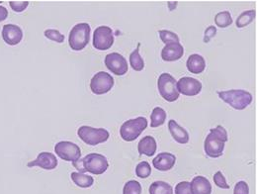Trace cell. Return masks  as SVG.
<instances>
[{
    "label": "cell",
    "instance_id": "52a82bcc",
    "mask_svg": "<svg viewBox=\"0 0 257 194\" xmlns=\"http://www.w3.org/2000/svg\"><path fill=\"white\" fill-rule=\"evenodd\" d=\"M82 165L85 172H90L92 174L99 175L104 173L108 169L109 163L103 155L92 153L86 155L82 159Z\"/></svg>",
    "mask_w": 257,
    "mask_h": 194
},
{
    "label": "cell",
    "instance_id": "8fae6325",
    "mask_svg": "<svg viewBox=\"0 0 257 194\" xmlns=\"http://www.w3.org/2000/svg\"><path fill=\"white\" fill-rule=\"evenodd\" d=\"M105 65L111 72L118 76L126 74L128 69L127 60L118 53L108 54L105 58Z\"/></svg>",
    "mask_w": 257,
    "mask_h": 194
},
{
    "label": "cell",
    "instance_id": "d590c367",
    "mask_svg": "<svg viewBox=\"0 0 257 194\" xmlns=\"http://www.w3.org/2000/svg\"><path fill=\"white\" fill-rule=\"evenodd\" d=\"M1 3H2V2H0V4H1ZM7 17H8V11H7V9H6L4 6L0 5V22L6 20Z\"/></svg>",
    "mask_w": 257,
    "mask_h": 194
},
{
    "label": "cell",
    "instance_id": "f546056e",
    "mask_svg": "<svg viewBox=\"0 0 257 194\" xmlns=\"http://www.w3.org/2000/svg\"><path fill=\"white\" fill-rule=\"evenodd\" d=\"M45 37L52 40V41H55L57 43H64V36L58 30H55V29H48L45 31Z\"/></svg>",
    "mask_w": 257,
    "mask_h": 194
},
{
    "label": "cell",
    "instance_id": "4316f807",
    "mask_svg": "<svg viewBox=\"0 0 257 194\" xmlns=\"http://www.w3.org/2000/svg\"><path fill=\"white\" fill-rule=\"evenodd\" d=\"M152 173L151 164L148 162H140L136 167V174L140 178H148Z\"/></svg>",
    "mask_w": 257,
    "mask_h": 194
},
{
    "label": "cell",
    "instance_id": "7402d4cb",
    "mask_svg": "<svg viewBox=\"0 0 257 194\" xmlns=\"http://www.w3.org/2000/svg\"><path fill=\"white\" fill-rule=\"evenodd\" d=\"M166 112L161 108V107H156L151 115V127L152 128H157L159 126H161L164 124L166 120Z\"/></svg>",
    "mask_w": 257,
    "mask_h": 194
},
{
    "label": "cell",
    "instance_id": "ac0fdd59",
    "mask_svg": "<svg viewBox=\"0 0 257 194\" xmlns=\"http://www.w3.org/2000/svg\"><path fill=\"white\" fill-rule=\"evenodd\" d=\"M157 141L152 136H146L138 145L139 153L141 155H146L147 157H153L157 152Z\"/></svg>",
    "mask_w": 257,
    "mask_h": 194
},
{
    "label": "cell",
    "instance_id": "4dcf8cb0",
    "mask_svg": "<svg viewBox=\"0 0 257 194\" xmlns=\"http://www.w3.org/2000/svg\"><path fill=\"white\" fill-rule=\"evenodd\" d=\"M214 182H215V184H216L218 187H220V188L229 189V185L226 183L225 176H224V174H223L221 171H217V172L214 174Z\"/></svg>",
    "mask_w": 257,
    "mask_h": 194
},
{
    "label": "cell",
    "instance_id": "1f68e13d",
    "mask_svg": "<svg viewBox=\"0 0 257 194\" xmlns=\"http://www.w3.org/2000/svg\"><path fill=\"white\" fill-rule=\"evenodd\" d=\"M175 194H193L190 182L182 181L175 186Z\"/></svg>",
    "mask_w": 257,
    "mask_h": 194
},
{
    "label": "cell",
    "instance_id": "d6986e66",
    "mask_svg": "<svg viewBox=\"0 0 257 194\" xmlns=\"http://www.w3.org/2000/svg\"><path fill=\"white\" fill-rule=\"evenodd\" d=\"M193 194H211L212 185L210 181L201 175L194 177L190 183Z\"/></svg>",
    "mask_w": 257,
    "mask_h": 194
},
{
    "label": "cell",
    "instance_id": "2e32d148",
    "mask_svg": "<svg viewBox=\"0 0 257 194\" xmlns=\"http://www.w3.org/2000/svg\"><path fill=\"white\" fill-rule=\"evenodd\" d=\"M176 162V157L170 153H161L153 161L154 166L161 170L167 171L170 170Z\"/></svg>",
    "mask_w": 257,
    "mask_h": 194
},
{
    "label": "cell",
    "instance_id": "e575fe53",
    "mask_svg": "<svg viewBox=\"0 0 257 194\" xmlns=\"http://www.w3.org/2000/svg\"><path fill=\"white\" fill-rule=\"evenodd\" d=\"M216 34H217V28H216L215 26H210V27L207 28V30L205 31L204 42H205V43H209L210 40L216 36Z\"/></svg>",
    "mask_w": 257,
    "mask_h": 194
},
{
    "label": "cell",
    "instance_id": "836d02e7",
    "mask_svg": "<svg viewBox=\"0 0 257 194\" xmlns=\"http://www.w3.org/2000/svg\"><path fill=\"white\" fill-rule=\"evenodd\" d=\"M233 194H249V187L245 181H238L234 186Z\"/></svg>",
    "mask_w": 257,
    "mask_h": 194
},
{
    "label": "cell",
    "instance_id": "6da1fadb",
    "mask_svg": "<svg viewBox=\"0 0 257 194\" xmlns=\"http://www.w3.org/2000/svg\"><path fill=\"white\" fill-rule=\"evenodd\" d=\"M227 133L224 127L217 126L216 128L210 130L204 145L206 155L214 159L221 157L224 153L225 142H227Z\"/></svg>",
    "mask_w": 257,
    "mask_h": 194
},
{
    "label": "cell",
    "instance_id": "4fadbf2b",
    "mask_svg": "<svg viewBox=\"0 0 257 194\" xmlns=\"http://www.w3.org/2000/svg\"><path fill=\"white\" fill-rule=\"evenodd\" d=\"M2 38L6 44L9 46L18 45L23 39L22 29L14 24H6L2 28Z\"/></svg>",
    "mask_w": 257,
    "mask_h": 194
},
{
    "label": "cell",
    "instance_id": "9c48e42d",
    "mask_svg": "<svg viewBox=\"0 0 257 194\" xmlns=\"http://www.w3.org/2000/svg\"><path fill=\"white\" fill-rule=\"evenodd\" d=\"M55 152L59 158L66 162H77L81 157L80 148L76 144L68 141L59 142L55 146Z\"/></svg>",
    "mask_w": 257,
    "mask_h": 194
},
{
    "label": "cell",
    "instance_id": "d4e9b609",
    "mask_svg": "<svg viewBox=\"0 0 257 194\" xmlns=\"http://www.w3.org/2000/svg\"><path fill=\"white\" fill-rule=\"evenodd\" d=\"M140 46H141V44H138L137 49L130 55V64L132 65L133 69L136 70V71H141L145 67L144 60H143V58L141 57V55L139 53Z\"/></svg>",
    "mask_w": 257,
    "mask_h": 194
},
{
    "label": "cell",
    "instance_id": "484cf974",
    "mask_svg": "<svg viewBox=\"0 0 257 194\" xmlns=\"http://www.w3.org/2000/svg\"><path fill=\"white\" fill-rule=\"evenodd\" d=\"M215 23L220 28H225V27L231 25L232 18H231L230 13L228 11H223V12L218 13L215 17Z\"/></svg>",
    "mask_w": 257,
    "mask_h": 194
},
{
    "label": "cell",
    "instance_id": "8992f818",
    "mask_svg": "<svg viewBox=\"0 0 257 194\" xmlns=\"http://www.w3.org/2000/svg\"><path fill=\"white\" fill-rule=\"evenodd\" d=\"M175 78L169 73H161L158 80V87L163 99L168 102H174L179 98V92L176 87Z\"/></svg>",
    "mask_w": 257,
    "mask_h": 194
},
{
    "label": "cell",
    "instance_id": "ffe728a7",
    "mask_svg": "<svg viewBox=\"0 0 257 194\" xmlns=\"http://www.w3.org/2000/svg\"><path fill=\"white\" fill-rule=\"evenodd\" d=\"M206 68L205 59L197 54L191 55L187 60V69L194 74L202 73Z\"/></svg>",
    "mask_w": 257,
    "mask_h": 194
},
{
    "label": "cell",
    "instance_id": "44dd1931",
    "mask_svg": "<svg viewBox=\"0 0 257 194\" xmlns=\"http://www.w3.org/2000/svg\"><path fill=\"white\" fill-rule=\"evenodd\" d=\"M72 181L79 187L81 188H88V187H91L94 183V178L90 175H86L84 173H81V172H76V171H73L71 172V175H70Z\"/></svg>",
    "mask_w": 257,
    "mask_h": 194
},
{
    "label": "cell",
    "instance_id": "9a60e30c",
    "mask_svg": "<svg viewBox=\"0 0 257 194\" xmlns=\"http://www.w3.org/2000/svg\"><path fill=\"white\" fill-rule=\"evenodd\" d=\"M184 55V49L179 43L166 44L161 51V58L165 62H175L180 60Z\"/></svg>",
    "mask_w": 257,
    "mask_h": 194
},
{
    "label": "cell",
    "instance_id": "cb8c5ba5",
    "mask_svg": "<svg viewBox=\"0 0 257 194\" xmlns=\"http://www.w3.org/2000/svg\"><path fill=\"white\" fill-rule=\"evenodd\" d=\"M255 15H256L255 10H248V11L242 12L236 19V27L243 28L249 25L254 20Z\"/></svg>",
    "mask_w": 257,
    "mask_h": 194
},
{
    "label": "cell",
    "instance_id": "d6a6232c",
    "mask_svg": "<svg viewBox=\"0 0 257 194\" xmlns=\"http://www.w3.org/2000/svg\"><path fill=\"white\" fill-rule=\"evenodd\" d=\"M9 5L13 11L22 12L28 7L29 2L28 1H9Z\"/></svg>",
    "mask_w": 257,
    "mask_h": 194
},
{
    "label": "cell",
    "instance_id": "5b68a950",
    "mask_svg": "<svg viewBox=\"0 0 257 194\" xmlns=\"http://www.w3.org/2000/svg\"><path fill=\"white\" fill-rule=\"evenodd\" d=\"M77 135L82 142L89 146H96L106 142L110 134L103 128H93L90 126H81L77 130Z\"/></svg>",
    "mask_w": 257,
    "mask_h": 194
},
{
    "label": "cell",
    "instance_id": "83f0119b",
    "mask_svg": "<svg viewBox=\"0 0 257 194\" xmlns=\"http://www.w3.org/2000/svg\"><path fill=\"white\" fill-rule=\"evenodd\" d=\"M123 194H142L141 183L137 180H130L124 186Z\"/></svg>",
    "mask_w": 257,
    "mask_h": 194
},
{
    "label": "cell",
    "instance_id": "5bb4252c",
    "mask_svg": "<svg viewBox=\"0 0 257 194\" xmlns=\"http://www.w3.org/2000/svg\"><path fill=\"white\" fill-rule=\"evenodd\" d=\"M27 166L28 167L39 166L46 170H52L58 166V160L54 154L48 153V152H43L38 155V157L35 161L28 162Z\"/></svg>",
    "mask_w": 257,
    "mask_h": 194
},
{
    "label": "cell",
    "instance_id": "7a4b0ae2",
    "mask_svg": "<svg viewBox=\"0 0 257 194\" xmlns=\"http://www.w3.org/2000/svg\"><path fill=\"white\" fill-rule=\"evenodd\" d=\"M218 95L235 110H243L252 102L251 93L241 89L218 91Z\"/></svg>",
    "mask_w": 257,
    "mask_h": 194
},
{
    "label": "cell",
    "instance_id": "7c38bea8",
    "mask_svg": "<svg viewBox=\"0 0 257 194\" xmlns=\"http://www.w3.org/2000/svg\"><path fill=\"white\" fill-rule=\"evenodd\" d=\"M176 87L179 93L186 96H195L202 90V83L193 77H182L176 82Z\"/></svg>",
    "mask_w": 257,
    "mask_h": 194
},
{
    "label": "cell",
    "instance_id": "3957f363",
    "mask_svg": "<svg viewBox=\"0 0 257 194\" xmlns=\"http://www.w3.org/2000/svg\"><path fill=\"white\" fill-rule=\"evenodd\" d=\"M90 25L87 23L76 24L69 32L68 44L73 51L83 50L90 40Z\"/></svg>",
    "mask_w": 257,
    "mask_h": 194
},
{
    "label": "cell",
    "instance_id": "30bf717a",
    "mask_svg": "<svg viewBox=\"0 0 257 194\" xmlns=\"http://www.w3.org/2000/svg\"><path fill=\"white\" fill-rule=\"evenodd\" d=\"M114 44V34L110 27L100 26L93 34V47L99 51L109 50Z\"/></svg>",
    "mask_w": 257,
    "mask_h": 194
},
{
    "label": "cell",
    "instance_id": "f1b7e54d",
    "mask_svg": "<svg viewBox=\"0 0 257 194\" xmlns=\"http://www.w3.org/2000/svg\"><path fill=\"white\" fill-rule=\"evenodd\" d=\"M159 33H160L161 41L164 44L179 43V37L175 33L170 32V31H167V30H161Z\"/></svg>",
    "mask_w": 257,
    "mask_h": 194
},
{
    "label": "cell",
    "instance_id": "603a6c76",
    "mask_svg": "<svg viewBox=\"0 0 257 194\" xmlns=\"http://www.w3.org/2000/svg\"><path fill=\"white\" fill-rule=\"evenodd\" d=\"M150 194H173L172 186L165 181H155L150 186Z\"/></svg>",
    "mask_w": 257,
    "mask_h": 194
},
{
    "label": "cell",
    "instance_id": "277c9868",
    "mask_svg": "<svg viewBox=\"0 0 257 194\" xmlns=\"http://www.w3.org/2000/svg\"><path fill=\"white\" fill-rule=\"evenodd\" d=\"M148 120L145 117H138L124 122L120 128V135L126 142H133L147 129Z\"/></svg>",
    "mask_w": 257,
    "mask_h": 194
},
{
    "label": "cell",
    "instance_id": "e0dca14e",
    "mask_svg": "<svg viewBox=\"0 0 257 194\" xmlns=\"http://www.w3.org/2000/svg\"><path fill=\"white\" fill-rule=\"evenodd\" d=\"M168 129L173 137V139L179 144H187L189 142V134L186 130L180 125L175 120H170L168 122Z\"/></svg>",
    "mask_w": 257,
    "mask_h": 194
},
{
    "label": "cell",
    "instance_id": "ba28073f",
    "mask_svg": "<svg viewBox=\"0 0 257 194\" xmlns=\"http://www.w3.org/2000/svg\"><path fill=\"white\" fill-rule=\"evenodd\" d=\"M114 86V78L108 72L99 71L91 78L90 89L94 94H105Z\"/></svg>",
    "mask_w": 257,
    "mask_h": 194
}]
</instances>
